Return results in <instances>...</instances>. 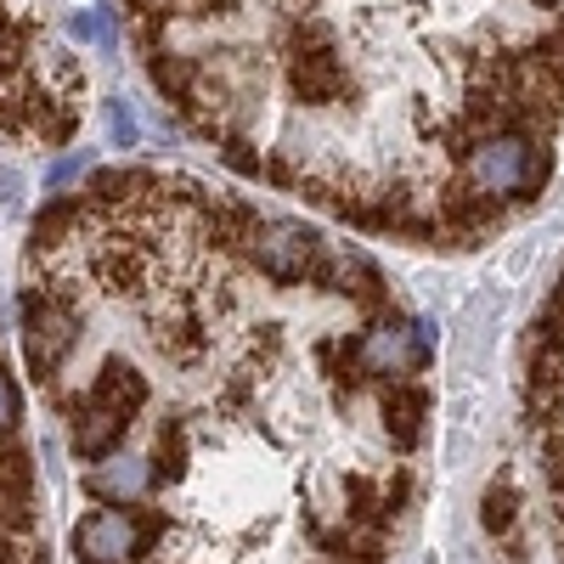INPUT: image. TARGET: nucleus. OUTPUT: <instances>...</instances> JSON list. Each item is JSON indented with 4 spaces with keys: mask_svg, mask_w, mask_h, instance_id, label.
I'll return each mask as SVG.
<instances>
[{
    "mask_svg": "<svg viewBox=\"0 0 564 564\" xmlns=\"http://www.w3.org/2000/svg\"><path fill=\"white\" fill-rule=\"evenodd\" d=\"M468 181H475V193H486V198H520V193H536L547 181V159L531 135L502 130V135H486L480 148L468 153Z\"/></svg>",
    "mask_w": 564,
    "mask_h": 564,
    "instance_id": "1",
    "label": "nucleus"
},
{
    "mask_svg": "<svg viewBox=\"0 0 564 564\" xmlns=\"http://www.w3.org/2000/svg\"><path fill=\"white\" fill-rule=\"evenodd\" d=\"M430 345H435L430 322H379L356 339L350 361H356V372H367V379H395V372H417L423 356H430Z\"/></svg>",
    "mask_w": 564,
    "mask_h": 564,
    "instance_id": "2",
    "label": "nucleus"
},
{
    "mask_svg": "<svg viewBox=\"0 0 564 564\" xmlns=\"http://www.w3.org/2000/svg\"><path fill=\"white\" fill-rule=\"evenodd\" d=\"M148 536H153V525L135 520L130 508H97L74 525V553H79V564H135Z\"/></svg>",
    "mask_w": 564,
    "mask_h": 564,
    "instance_id": "3",
    "label": "nucleus"
},
{
    "mask_svg": "<svg viewBox=\"0 0 564 564\" xmlns=\"http://www.w3.org/2000/svg\"><path fill=\"white\" fill-rule=\"evenodd\" d=\"M249 254H254V265H260L265 276L300 282V276H311V265H316L322 249H316V231H305V226H294V220H271V226H254Z\"/></svg>",
    "mask_w": 564,
    "mask_h": 564,
    "instance_id": "4",
    "label": "nucleus"
},
{
    "mask_svg": "<svg viewBox=\"0 0 564 564\" xmlns=\"http://www.w3.org/2000/svg\"><path fill=\"white\" fill-rule=\"evenodd\" d=\"M23 327H29V334H23L29 367L40 372V379H52V372L63 367V356L79 345V316H74L68 305H57V300H34Z\"/></svg>",
    "mask_w": 564,
    "mask_h": 564,
    "instance_id": "5",
    "label": "nucleus"
},
{
    "mask_svg": "<svg viewBox=\"0 0 564 564\" xmlns=\"http://www.w3.org/2000/svg\"><path fill=\"white\" fill-rule=\"evenodd\" d=\"M85 486L97 491L102 502H135V497H148V486H153V457L108 452V457L97 463V475H90Z\"/></svg>",
    "mask_w": 564,
    "mask_h": 564,
    "instance_id": "6",
    "label": "nucleus"
},
{
    "mask_svg": "<svg viewBox=\"0 0 564 564\" xmlns=\"http://www.w3.org/2000/svg\"><path fill=\"white\" fill-rule=\"evenodd\" d=\"M124 423H130V417H124L119 406L85 395V406H79V417H74V452H79V457H108V452L119 446V435H124Z\"/></svg>",
    "mask_w": 564,
    "mask_h": 564,
    "instance_id": "7",
    "label": "nucleus"
},
{
    "mask_svg": "<svg viewBox=\"0 0 564 564\" xmlns=\"http://www.w3.org/2000/svg\"><path fill=\"white\" fill-rule=\"evenodd\" d=\"M423 417H430V395H423L417 384H401L384 395V430L401 452H412L423 441Z\"/></svg>",
    "mask_w": 564,
    "mask_h": 564,
    "instance_id": "8",
    "label": "nucleus"
},
{
    "mask_svg": "<svg viewBox=\"0 0 564 564\" xmlns=\"http://www.w3.org/2000/svg\"><path fill=\"white\" fill-rule=\"evenodd\" d=\"M85 395H97V401H108V406H119V412L130 417V412L148 406V379H141L135 367H124V361H108V367L97 372V384H90Z\"/></svg>",
    "mask_w": 564,
    "mask_h": 564,
    "instance_id": "9",
    "label": "nucleus"
},
{
    "mask_svg": "<svg viewBox=\"0 0 564 564\" xmlns=\"http://www.w3.org/2000/svg\"><path fill=\"white\" fill-rule=\"evenodd\" d=\"M294 85H300V97H305V102H322V97H334V90L345 85V74H339L334 52H327V40H316V52H305V45H300Z\"/></svg>",
    "mask_w": 564,
    "mask_h": 564,
    "instance_id": "10",
    "label": "nucleus"
},
{
    "mask_svg": "<svg viewBox=\"0 0 564 564\" xmlns=\"http://www.w3.org/2000/svg\"><path fill=\"white\" fill-rule=\"evenodd\" d=\"M513 520H520V491H513L508 480H497V486L486 491V502H480V525H486L491 536H502Z\"/></svg>",
    "mask_w": 564,
    "mask_h": 564,
    "instance_id": "11",
    "label": "nucleus"
},
{
    "mask_svg": "<svg viewBox=\"0 0 564 564\" xmlns=\"http://www.w3.org/2000/svg\"><path fill=\"white\" fill-rule=\"evenodd\" d=\"M29 486H34V463L23 452H0V502L18 508L29 497Z\"/></svg>",
    "mask_w": 564,
    "mask_h": 564,
    "instance_id": "12",
    "label": "nucleus"
},
{
    "mask_svg": "<svg viewBox=\"0 0 564 564\" xmlns=\"http://www.w3.org/2000/svg\"><path fill=\"white\" fill-rule=\"evenodd\" d=\"M108 141L113 148H135L141 141V119H135V108L124 97H108Z\"/></svg>",
    "mask_w": 564,
    "mask_h": 564,
    "instance_id": "13",
    "label": "nucleus"
},
{
    "mask_svg": "<svg viewBox=\"0 0 564 564\" xmlns=\"http://www.w3.org/2000/svg\"><path fill=\"white\" fill-rule=\"evenodd\" d=\"M90 170H97V153H90V148L63 153L52 170H45V186H52V193H63V186H74V181H79V175H90Z\"/></svg>",
    "mask_w": 564,
    "mask_h": 564,
    "instance_id": "14",
    "label": "nucleus"
},
{
    "mask_svg": "<svg viewBox=\"0 0 564 564\" xmlns=\"http://www.w3.org/2000/svg\"><path fill=\"white\" fill-rule=\"evenodd\" d=\"M68 34H74V40H90V45H113V12H108V7H90V12H74Z\"/></svg>",
    "mask_w": 564,
    "mask_h": 564,
    "instance_id": "15",
    "label": "nucleus"
},
{
    "mask_svg": "<svg viewBox=\"0 0 564 564\" xmlns=\"http://www.w3.org/2000/svg\"><path fill=\"white\" fill-rule=\"evenodd\" d=\"M181 468H186V430L175 423V430L159 435V463H153V475H170V480H175Z\"/></svg>",
    "mask_w": 564,
    "mask_h": 564,
    "instance_id": "16",
    "label": "nucleus"
},
{
    "mask_svg": "<svg viewBox=\"0 0 564 564\" xmlns=\"http://www.w3.org/2000/svg\"><path fill=\"white\" fill-rule=\"evenodd\" d=\"M18 423V384L7 379V372H0V435H7Z\"/></svg>",
    "mask_w": 564,
    "mask_h": 564,
    "instance_id": "17",
    "label": "nucleus"
}]
</instances>
